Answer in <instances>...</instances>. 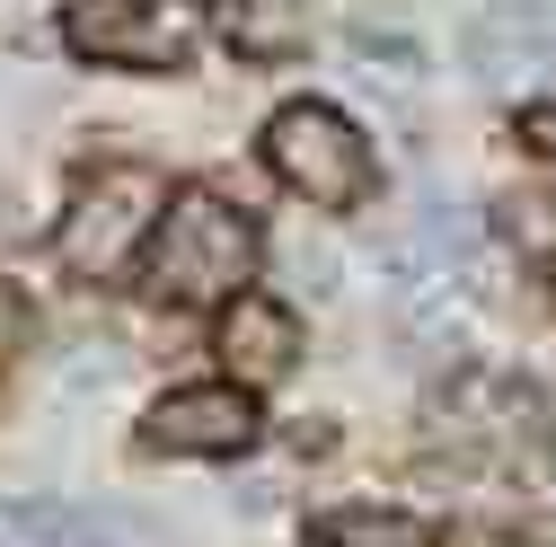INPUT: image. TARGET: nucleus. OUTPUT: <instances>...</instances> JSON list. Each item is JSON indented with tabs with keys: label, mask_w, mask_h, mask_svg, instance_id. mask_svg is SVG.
<instances>
[{
	"label": "nucleus",
	"mask_w": 556,
	"mask_h": 547,
	"mask_svg": "<svg viewBox=\"0 0 556 547\" xmlns=\"http://www.w3.org/2000/svg\"><path fill=\"white\" fill-rule=\"evenodd\" d=\"M142 442L151 450H177V459H239L256 442V389H239V380L168 389L151 416H142Z\"/></svg>",
	"instance_id": "obj_5"
},
{
	"label": "nucleus",
	"mask_w": 556,
	"mask_h": 547,
	"mask_svg": "<svg viewBox=\"0 0 556 547\" xmlns=\"http://www.w3.org/2000/svg\"><path fill=\"white\" fill-rule=\"evenodd\" d=\"M433 450H451L459 468H485V476H539L556 459V406L539 380L459 371L433 397Z\"/></svg>",
	"instance_id": "obj_1"
},
{
	"label": "nucleus",
	"mask_w": 556,
	"mask_h": 547,
	"mask_svg": "<svg viewBox=\"0 0 556 547\" xmlns=\"http://www.w3.org/2000/svg\"><path fill=\"white\" fill-rule=\"evenodd\" d=\"M459 62L477 80H539L556 62V0H495L459 27Z\"/></svg>",
	"instance_id": "obj_8"
},
{
	"label": "nucleus",
	"mask_w": 556,
	"mask_h": 547,
	"mask_svg": "<svg viewBox=\"0 0 556 547\" xmlns=\"http://www.w3.org/2000/svg\"><path fill=\"white\" fill-rule=\"evenodd\" d=\"M301 10H309V0H230V36L239 44H256V53H283L292 36H301Z\"/></svg>",
	"instance_id": "obj_11"
},
{
	"label": "nucleus",
	"mask_w": 556,
	"mask_h": 547,
	"mask_svg": "<svg viewBox=\"0 0 556 547\" xmlns=\"http://www.w3.org/2000/svg\"><path fill=\"white\" fill-rule=\"evenodd\" d=\"M318 538H327V547H433L406 512H363V504H336V512L318 521Z\"/></svg>",
	"instance_id": "obj_10"
},
{
	"label": "nucleus",
	"mask_w": 556,
	"mask_h": 547,
	"mask_svg": "<svg viewBox=\"0 0 556 547\" xmlns=\"http://www.w3.org/2000/svg\"><path fill=\"white\" fill-rule=\"evenodd\" d=\"M530 132H539V142H547V160H556V115H530Z\"/></svg>",
	"instance_id": "obj_13"
},
{
	"label": "nucleus",
	"mask_w": 556,
	"mask_h": 547,
	"mask_svg": "<svg viewBox=\"0 0 556 547\" xmlns=\"http://www.w3.org/2000/svg\"><path fill=\"white\" fill-rule=\"evenodd\" d=\"M168 213V177L160 168H98L80 194H72V213H62V265L80 274V283H115V274H132V247H142Z\"/></svg>",
	"instance_id": "obj_3"
},
{
	"label": "nucleus",
	"mask_w": 556,
	"mask_h": 547,
	"mask_svg": "<svg viewBox=\"0 0 556 547\" xmlns=\"http://www.w3.org/2000/svg\"><path fill=\"white\" fill-rule=\"evenodd\" d=\"M62 36H72V53L124 62V72H177L186 62V36L151 10V0H72Z\"/></svg>",
	"instance_id": "obj_6"
},
{
	"label": "nucleus",
	"mask_w": 556,
	"mask_h": 547,
	"mask_svg": "<svg viewBox=\"0 0 556 547\" xmlns=\"http://www.w3.org/2000/svg\"><path fill=\"white\" fill-rule=\"evenodd\" d=\"M222 362L239 389H274V380H292L301 362V318L283 301H265V292H230L222 309Z\"/></svg>",
	"instance_id": "obj_9"
},
{
	"label": "nucleus",
	"mask_w": 556,
	"mask_h": 547,
	"mask_svg": "<svg viewBox=\"0 0 556 547\" xmlns=\"http://www.w3.org/2000/svg\"><path fill=\"white\" fill-rule=\"evenodd\" d=\"M265 168L283 177L292 194H309L318 213H354V203L371 194V151H363V132L344 124L336 106L301 98L265 124Z\"/></svg>",
	"instance_id": "obj_4"
},
{
	"label": "nucleus",
	"mask_w": 556,
	"mask_h": 547,
	"mask_svg": "<svg viewBox=\"0 0 556 547\" xmlns=\"http://www.w3.org/2000/svg\"><path fill=\"white\" fill-rule=\"evenodd\" d=\"M256 256H265V239H256V221L239 213V203L186 186V194H168V213H160V230H151L142 283H151V301H168V309H203V301L248 292Z\"/></svg>",
	"instance_id": "obj_2"
},
{
	"label": "nucleus",
	"mask_w": 556,
	"mask_h": 547,
	"mask_svg": "<svg viewBox=\"0 0 556 547\" xmlns=\"http://www.w3.org/2000/svg\"><path fill=\"white\" fill-rule=\"evenodd\" d=\"M0 530L18 547H160V530L124 504H80V495H10Z\"/></svg>",
	"instance_id": "obj_7"
},
{
	"label": "nucleus",
	"mask_w": 556,
	"mask_h": 547,
	"mask_svg": "<svg viewBox=\"0 0 556 547\" xmlns=\"http://www.w3.org/2000/svg\"><path fill=\"white\" fill-rule=\"evenodd\" d=\"M18 335H27V318H18V292H10V283H0V354H10V345H18Z\"/></svg>",
	"instance_id": "obj_12"
}]
</instances>
